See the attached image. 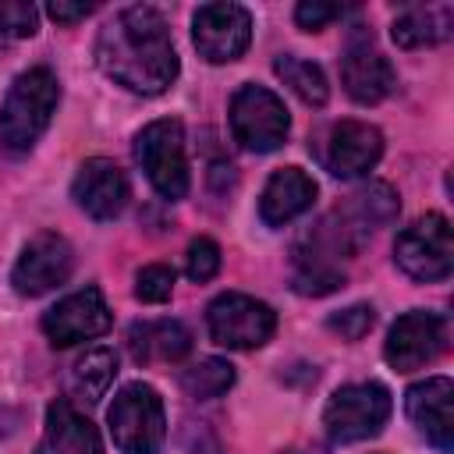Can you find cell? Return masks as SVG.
Here are the masks:
<instances>
[{"instance_id": "1", "label": "cell", "mask_w": 454, "mask_h": 454, "mask_svg": "<svg viewBox=\"0 0 454 454\" xmlns=\"http://www.w3.org/2000/svg\"><path fill=\"white\" fill-rule=\"evenodd\" d=\"M96 64L106 78L138 96H160L177 78V50L163 14L149 4L117 11L96 39Z\"/></svg>"}, {"instance_id": "2", "label": "cell", "mask_w": 454, "mask_h": 454, "mask_svg": "<svg viewBox=\"0 0 454 454\" xmlns=\"http://www.w3.org/2000/svg\"><path fill=\"white\" fill-rule=\"evenodd\" d=\"M60 99V82L50 67H28L14 78L4 106H0V149L28 153L39 135L50 128V117Z\"/></svg>"}, {"instance_id": "3", "label": "cell", "mask_w": 454, "mask_h": 454, "mask_svg": "<svg viewBox=\"0 0 454 454\" xmlns=\"http://www.w3.org/2000/svg\"><path fill=\"white\" fill-rule=\"evenodd\" d=\"M110 436L124 454H156L167 440L163 401L149 383H128L110 404Z\"/></svg>"}, {"instance_id": "4", "label": "cell", "mask_w": 454, "mask_h": 454, "mask_svg": "<svg viewBox=\"0 0 454 454\" xmlns=\"http://www.w3.org/2000/svg\"><path fill=\"white\" fill-rule=\"evenodd\" d=\"M135 156L149 177V184L163 199H184L188 192V156H184V128L174 117L153 121L135 138Z\"/></svg>"}, {"instance_id": "5", "label": "cell", "mask_w": 454, "mask_h": 454, "mask_svg": "<svg viewBox=\"0 0 454 454\" xmlns=\"http://www.w3.org/2000/svg\"><path fill=\"white\" fill-rule=\"evenodd\" d=\"M394 262L422 284L443 280L454 270V238H450V223L440 213H426L419 220H411L397 241H394Z\"/></svg>"}, {"instance_id": "6", "label": "cell", "mask_w": 454, "mask_h": 454, "mask_svg": "<svg viewBox=\"0 0 454 454\" xmlns=\"http://www.w3.org/2000/svg\"><path fill=\"white\" fill-rule=\"evenodd\" d=\"M206 326H209V337L220 344V348H231V351H252V348H262L273 330H277V312L252 298V294H220L209 301L206 309Z\"/></svg>"}, {"instance_id": "7", "label": "cell", "mask_w": 454, "mask_h": 454, "mask_svg": "<svg viewBox=\"0 0 454 454\" xmlns=\"http://www.w3.org/2000/svg\"><path fill=\"white\" fill-rule=\"evenodd\" d=\"M390 419V394L380 383H348L340 387L323 411V426L333 443H358L383 429Z\"/></svg>"}, {"instance_id": "8", "label": "cell", "mask_w": 454, "mask_h": 454, "mask_svg": "<svg viewBox=\"0 0 454 454\" xmlns=\"http://www.w3.org/2000/svg\"><path fill=\"white\" fill-rule=\"evenodd\" d=\"M291 117L284 103L262 85H241L231 99V131L234 142L248 153H273L284 145Z\"/></svg>"}, {"instance_id": "9", "label": "cell", "mask_w": 454, "mask_h": 454, "mask_svg": "<svg viewBox=\"0 0 454 454\" xmlns=\"http://www.w3.org/2000/svg\"><path fill=\"white\" fill-rule=\"evenodd\" d=\"M192 39L209 64L238 60L252 43V14L241 4H202L192 18Z\"/></svg>"}, {"instance_id": "10", "label": "cell", "mask_w": 454, "mask_h": 454, "mask_svg": "<svg viewBox=\"0 0 454 454\" xmlns=\"http://www.w3.org/2000/svg\"><path fill=\"white\" fill-rule=\"evenodd\" d=\"M447 344V326L436 312H426V309H411L404 312L390 333H387V344H383V358L390 362V369L397 372H415L422 365H429Z\"/></svg>"}, {"instance_id": "11", "label": "cell", "mask_w": 454, "mask_h": 454, "mask_svg": "<svg viewBox=\"0 0 454 454\" xmlns=\"http://www.w3.org/2000/svg\"><path fill=\"white\" fill-rule=\"evenodd\" d=\"M71 270H74L71 245L60 234H35L21 248V255L11 270V284H14L18 294L35 298V294H46V291L60 287L71 277Z\"/></svg>"}, {"instance_id": "12", "label": "cell", "mask_w": 454, "mask_h": 454, "mask_svg": "<svg viewBox=\"0 0 454 454\" xmlns=\"http://www.w3.org/2000/svg\"><path fill=\"white\" fill-rule=\"evenodd\" d=\"M110 330V305L99 294V287H82L67 298H60L43 316V333L57 348H71L82 340H92Z\"/></svg>"}, {"instance_id": "13", "label": "cell", "mask_w": 454, "mask_h": 454, "mask_svg": "<svg viewBox=\"0 0 454 454\" xmlns=\"http://www.w3.org/2000/svg\"><path fill=\"white\" fill-rule=\"evenodd\" d=\"M454 383L447 376H429L422 383H415L404 394V411L411 419V426L443 454L454 450Z\"/></svg>"}, {"instance_id": "14", "label": "cell", "mask_w": 454, "mask_h": 454, "mask_svg": "<svg viewBox=\"0 0 454 454\" xmlns=\"http://www.w3.org/2000/svg\"><path fill=\"white\" fill-rule=\"evenodd\" d=\"M71 195L92 220H114L128 206V177L114 160L92 156L78 167L71 181Z\"/></svg>"}, {"instance_id": "15", "label": "cell", "mask_w": 454, "mask_h": 454, "mask_svg": "<svg viewBox=\"0 0 454 454\" xmlns=\"http://www.w3.org/2000/svg\"><path fill=\"white\" fill-rule=\"evenodd\" d=\"M380 156H383V135L365 121H340L326 135L323 163L333 177H362L376 167Z\"/></svg>"}, {"instance_id": "16", "label": "cell", "mask_w": 454, "mask_h": 454, "mask_svg": "<svg viewBox=\"0 0 454 454\" xmlns=\"http://www.w3.org/2000/svg\"><path fill=\"white\" fill-rule=\"evenodd\" d=\"M340 82L355 103H380L394 92L397 74L369 39H355L340 57Z\"/></svg>"}, {"instance_id": "17", "label": "cell", "mask_w": 454, "mask_h": 454, "mask_svg": "<svg viewBox=\"0 0 454 454\" xmlns=\"http://www.w3.org/2000/svg\"><path fill=\"white\" fill-rule=\"evenodd\" d=\"M312 199H316V181L301 167H280L262 188L259 216L270 227H284L298 220L305 209H312Z\"/></svg>"}, {"instance_id": "18", "label": "cell", "mask_w": 454, "mask_h": 454, "mask_svg": "<svg viewBox=\"0 0 454 454\" xmlns=\"http://www.w3.org/2000/svg\"><path fill=\"white\" fill-rule=\"evenodd\" d=\"M35 454H99V433L71 401H53Z\"/></svg>"}, {"instance_id": "19", "label": "cell", "mask_w": 454, "mask_h": 454, "mask_svg": "<svg viewBox=\"0 0 454 454\" xmlns=\"http://www.w3.org/2000/svg\"><path fill=\"white\" fill-rule=\"evenodd\" d=\"M128 348H131L135 362H177L192 351V333L177 319L135 323L128 333Z\"/></svg>"}, {"instance_id": "20", "label": "cell", "mask_w": 454, "mask_h": 454, "mask_svg": "<svg viewBox=\"0 0 454 454\" xmlns=\"http://www.w3.org/2000/svg\"><path fill=\"white\" fill-rule=\"evenodd\" d=\"M454 28V7L450 4H419V7H404L394 18V43L404 50H419V46H433L443 43Z\"/></svg>"}, {"instance_id": "21", "label": "cell", "mask_w": 454, "mask_h": 454, "mask_svg": "<svg viewBox=\"0 0 454 454\" xmlns=\"http://www.w3.org/2000/svg\"><path fill=\"white\" fill-rule=\"evenodd\" d=\"M114 380H117V355H114L110 348H92V351H85V355L74 362V369H71V390H74V397L85 401V404L103 401Z\"/></svg>"}, {"instance_id": "22", "label": "cell", "mask_w": 454, "mask_h": 454, "mask_svg": "<svg viewBox=\"0 0 454 454\" xmlns=\"http://www.w3.org/2000/svg\"><path fill=\"white\" fill-rule=\"evenodd\" d=\"M273 71H277V74L284 78V85H287L298 99H305L309 106H323V103H326L330 89H326V74L319 71V64L301 60V57H294V53H284V57H277Z\"/></svg>"}, {"instance_id": "23", "label": "cell", "mask_w": 454, "mask_h": 454, "mask_svg": "<svg viewBox=\"0 0 454 454\" xmlns=\"http://www.w3.org/2000/svg\"><path fill=\"white\" fill-rule=\"evenodd\" d=\"M234 383V365L227 358H199L181 372V390L195 401L220 397Z\"/></svg>"}, {"instance_id": "24", "label": "cell", "mask_w": 454, "mask_h": 454, "mask_svg": "<svg viewBox=\"0 0 454 454\" xmlns=\"http://www.w3.org/2000/svg\"><path fill=\"white\" fill-rule=\"evenodd\" d=\"M39 25V11L25 0H0V43L11 39H28L35 35Z\"/></svg>"}, {"instance_id": "25", "label": "cell", "mask_w": 454, "mask_h": 454, "mask_svg": "<svg viewBox=\"0 0 454 454\" xmlns=\"http://www.w3.org/2000/svg\"><path fill=\"white\" fill-rule=\"evenodd\" d=\"M337 287H344V273H340V266L301 262L298 273H294V291H298V294H312V298H319V294H330V291H337Z\"/></svg>"}, {"instance_id": "26", "label": "cell", "mask_w": 454, "mask_h": 454, "mask_svg": "<svg viewBox=\"0 0 454 454\" xmlns=\"http://www.w3.org/2000/svg\"><path fill=\"white\" fill-rule=\"evenodd\" d=\"M184 273H188V280H195V284H206V280H213V277L220 273V248H216L213 238H195V241L188 245Z\"/></svg>"}, {"instance_id": "27", "label": "cell", "mask_w": 454, "mask_h": 454, "mask_svg": "<svg viewBox=\"0 0 454 454\" xmlns=\"http://www.w3.org/2000/svg\"><path fill=\"white\" fill-rule=\"evenodd\" d=\"M135 294H138V301H149V305L167 301L174 294V270L163 266V262L142 266L138 277H135Z\"/></svg>"}, {"instance_id": "28", "label": "cell", "mask_w": 454, "mask_h": 454, "mask_svg": "<svg viewBox=\"0 0 454 454\" xmlns=\"http://www.w3.org/2000/svg\"><path fill=\"white\" fill-rule=\"evenodd\" d=\"M372 319H376V316H372V305H348V309L333 312V316L326 319V326H330L333 333H340L344 340H358V337L369 333Z\"/></svg>"}, {"instance_id": "29", "label": "cell", "mask_w": 454, "mask_h": 454, "mask_svg": "<svg viewBox=\"0 0 454 454\" xmlns=\"http://www.w3.org/2000/svg\"><path fill=\"white\" fill-rule=\"evenodd\" d=\"M340 14H344V7L323 4V0H305V4L294 7V21H298L305 32H319L323 25H330V21L340 18Z\"/></svg>"}, {"instance_id": "30", "label": "cell", "mask_w": 454, "mask_h": 454, "mask_svg": "<svg viewBox=\"0 0 454 454\" xmlns=\"http://www.w3.org/2000/svg\"><path fill=\"white\" fill-rule=\"evenodd\" d=\"M96 11V4H67V0H53L50 7H46V14L57 21V25H74V21H82V18H89Z\"/></svg>"}]
</instances>
